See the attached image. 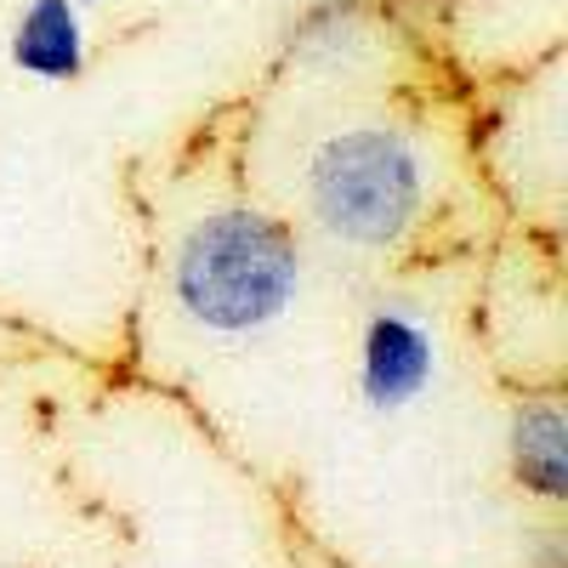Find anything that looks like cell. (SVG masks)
Segmentation results:
<instances>
[{
    "label": "cell",
    "mask_w": 568,
    "mask_h": 568,
    "mask_svg": "<svg viewBox=\"0 0 568 568\" xmlns=\"http://www.w3.org/2000/svg\"><path fill=\"white\" fill-rule=\"evenodd\" d=\"M0 568H23V562H0Z\"/></svg>",
    "instance_id": "52a82bcc"
},
{
    "label": "cell",
    "mask_w": 568,
    "mask_h": 568,
    "mask_svg": "<svg viewBox=\"0 0 568 568\" xmlns=\"http://www.w3.org/2000/svg\"><path fill=\"white\" fill-rule=\"evenodd\" d=\"M80 7H98V0H80Z\"/></svg>",
    "instance_id": "ba28073f"
},
{
    "label": "cell",
    "mask_w": 568,
    "mask_h": 568,
    "mask_svg": "<svg viewBox=\"0 0 568 568\" xmlns=\"http://www.w3.org/2000/svg\"><path fill=\"white\" fill-rule=\"evenodd\" d=\"M291 45H296V58L313 63V69H347V63L364 58L369 23H364V12L353 7V0H318V7H307L296 18Z\"/></svg>",
    "instance_id": "8992f818"
},
{
    "label": "cell",
    "mask_w": 568,
    "mask_h": 568,
    "mask_svg": "<svg viewBox=\"0 0 568 568\" xmlns=\"http://www.w3.org/2000/svg\"><path fill=\"white\" fill-rule=\"evenodd\" d=\"M506 466L511 484L540 506L568 495V415L557 398H524L506 420Z\"/></svg>",
    "instance_id": "5b68a950"
},
{
    "label": "cell",
    "mask_w": 568,
    "mask_h": 568,
    "mask_svg": "<svg viewBox=\"0 0 568 568\" xmlns=\"http://www.w3.org/2000/svg\"><path fill=\"white\" fill-rule=\"evenodd\" d=\"M12 69H23L40 85H69L91 63V29L80 0H23L12 18Z\"/></svg>",
    "instance_id": "277c9868"
},
{
    "label": "cell",
    "mask_w": 568,
    "mask_h": 568,
    "mask_svg": "<svg viewBox=\"0 0 568 568\" xmlns=\"http://www.w3.org/2000/svg\"><path fill=\"white\" fill-rule=\"evenodd\" d=\"M302 200L329 245L387 256L426 216V154L387 120L342 125L307 154Z\"/></svg>",
    "instance_id": "7a4b0ae2"
},
{
    "label": "cell",
    "mask_w": 568,
    "mask_h": 568,
    "mask_svg": "<svg viewBox=\"0 0 568 568\" xmlns=\"http://www.w3.org/2000/svg\"><path fill=\"white\" fill-rule=\"evenodd\" d=\"M358 404L369 415H404L438 382V336L420 307L409 302H375L358 324Z\"/></svg>",
    "instance_id": "3957f363"
},
{
    "label": "cell",
    "mask_w": 568,
    "mask_h": 568,
    "mask_svg": "<svg viewBox=\"0 0 568 568\" xmlns=\"http://www.w3.org/2000/svg\"><path fill=\"white\" fill-rule=\"evenodd\" d=\"M307 284L296 233L256 205H222L187 222L171 256L176 313L216 342H245L273 329Z\"/></svg>",
    "instance_id": "6da1fadb"
}]
</instances>
